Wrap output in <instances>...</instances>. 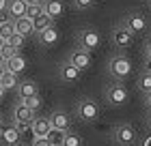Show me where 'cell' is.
Masks as SVG:
<instances>
[{
    "label": "cell",
    "instance_id": "6da1fadb",
    "mask_svg": "<svg viewBox=\"0 0 151 146\" xmlns=\"http://www.w3.org/2000/svg\"><path fill=\"white\" fill-rule=\"evenodd\" d=\"M108 75L112 80L125 82L129 75H132V62L125 54H114V56L108 60Z\"/></svg>",
    "mask_w": 151,
    "mask_h": 146
},
{
    "label": "cell",
    "instance_id": "7a4b0ae2",
    "mask_svg": "<svg viewBox=\"0 0 151 146\" xmlns=\"http://www.w3.org/2000/svg\"><path fill=\"white\" fill-rule=\"evenodd\" d=\"M104 99H106L108 105H112V108H121V105H125V103L129 101L127 86L123 84V82H119V80L110 82V84L106 86V90H104Z\"/></svg>",
    "mask_w": 151,
    "mask_h": 146
},
{
    "label": "cell",
    "instance_id": "3957f363",
    "mask_svg": "<svg viewBox=\"0 0 151 146\" xmlns=\"http://www.w3.org/2000/svg\"><path fill=\"white\" fill-rule=\"evenodd\" d=\"M76 116H78L82 122L97 120V116H99V103L95 99H91V97H82V99L76 103Z\"/></svg>",
    "mask_w": 151,
    "mask_h": 146
},
{
    "label": "cell",
    "instance_id": "277c9868",
    "mask_svg": "<svg viewBox=\"0 0 151 146\" xmlns=\"http://www.w3.org/2000/svg\"><path fill=\"white\" fill-rule=\"evenodd\" d=\"M101 43V34L97 30H93V28H82L78 32V47H82V50H88V52H93V50H97Z\"/></svg>",
    "mask_w": 151,
    "mask_h": 146
},
{
    "label": "cell",
    "instance_id": "5b68a950",
    "mask_svg": "<svg viewBox=\"0 0 151 146\" xmlns=\"http://www.w3.org/2000/svg\"><path fill=\"white\" fill-rule=\"evenodd\" d=\"M136 140H138V133H136V129L132 125L123 122L119 127H114V142L119 146H132V144H136Z\"/></svg>",
    "mask_w": 151,
    "mask_h": 146
},
{
    "label": "cell",
    "instance_id": "8992f818",
    "mask_svg": "<svg viewBox=\"0 0 151 146\" xmlns=\"http://www.w3.org/2000/svg\"><path fill=\"white\" fill-rule=\"evenodd\" d=\"M132 41H134V32L129 30L125 24H119V26L112 28V43H114V47L125 50V47L132 45Z\"/></svg>",
    "mask_w": 151,
    "mask_h": 146
},
{
    "label": "cell",
    "instance_id": "52a82bcc",
    "mask_svg": "<svg viewBox=\"0 0 151 146\" xmlns=\"http://www.w3.org/2000/svg\"><path fill=\"white\" fill-rule=\"evenodd\" d=\"M58 75H60V80H63L65 84H76V82L80 80L82 71H80L76 65H71V62L67 60V62H63V65L58 67Z\"/></svg>",
    "mask_w": 151,
    "mask_h": 146
},
{
    "label": "cell",
    "instance_id": "ba28073f",
    "mask_svg": "<svg viewBox=\"0 0 151 146\" xmlns=\"http://www.w3.org/2000/svg\"><path fill=\"white\" fill-rule=\"evenodd\" d=\"M50 122H52V129H60V131L71 129V116L65 110H54L50 114Z\"/></svg>",
    "mask_w": 151,
    "mask_h": 146
},
{
    "label": "cell",
    "instance_id": "9c48e42d",
    "mask_svg": "<svg viewBox=\"0 0 151 146\" xmlns=\"http://www.w3.org/2000/svg\"><path fill=\"white\" fill-rule=\"evenodd\" d=\"M67 60H69L71 65H76L80 71H86V69L91 67V52L78 47V50H73V52L69 54V58H67Z\"/></svg>",
    "mask_w": 151,
    "mask_h": 146
},
{
    "label": "cell",
    "instance_id": "30bf717a",
    "mask_svg": "<svg viewBox=\"0 0 151 146\" xmlns=\"http://www.w3.org/2000/svg\"><path fill=\"white\" fill-rule=\"evenodd\" d=\"M123 24H125L134 34H142L147 30V19H145L142 13H129V15L123 19Z\"/></svg>",
    "mask_w": 151,
    "mask_h": 146
},
{
    "label": "cell",
    "instance_id": "8fae6325",
    "mask_svg": "<svg viewBox=\"0 0 151 146\" xmlns=\"http://www.w3.org/2000/svg\"><path fill=\"white\" fill-rule=\"evenodd\" d=\"M37 118V112H32V110L26 105V103L19 99L15 105H13V122H17V120H26V122H32Z\"/></svg>",
    "mask_w": 151,
    "mask_h": 146
},
{
    "label": "cell",
    "instance_id": "7c38bea8",
    "mask_svg": "<svg viewBox=\"0 0 151 146\" xmlns=\"http://www.w3.org/2000/svg\"><path fill=\"white\" fill-rule=\"evenodd\" d=\"M50 131H52L50 116H37L32 120V133H35V137H47Z\"/></svg>",
    "mask_w": 151,
    "mask_h": 146
},
{
    "label": "cell",
    "instance_id": "4fadbf2b",
    "mask_svg": "<svg viewBox=\"0 0 151 146\" xmlns=\"http://www.w3.org/2000/svg\"><path fill=\"white\" fill-rule=\"evenodd\" d=\"M39 95V86H37V82H32V80H24V82H19V86H17V99H30V97H35Z\"/></svg>",
    "mask_w": 151,
    "mask_h": 146
},
{
    "label": "cell",
    "instance_id": "5bb4252c",
    "mask_svg": "<svg viewBox=\"0 0 151 146\" xmlns=\"http://www.w3.org/2000/svg\"><path fill=\"white\" fill-rule=\"evenodd\" d=\"M26 9H28V2H26V0H9V4H6V13H9V17H13V19L24 17Z\"/></svg>",
    "mask_w": 151,
    "mask_h": 146
},
{
    "label": "cell",
    "instance_id": "9a60e30c",
    "mask_svg": "<svg viewBox=\"0 0 151 146\" xmlns=\"http://www.w3.org/2000/svg\"><path fill=\"white\" fill-rule=\"evenodd\" d=\"M15 32L24 34V37H28V34H35V19L32 17H17L15 19Z\"/></svg>",
    "mask_w": 151,
    "mask_h": 146
},
{
    "label": "cell",
    "instance_id": "2e32d148",
    "mask_svg": "<svg viewBox=\"0 0 151 146\" xmlns=\"http://www.w3.org/2000/svg\"><path fill=\"white\" fill-rule=\"evenodd\" d=\"M4 67H6V71L22 73L24 69H26V58H24L19 52H17L15 56H11V58H6V60H4Z\"/></svg>",
    "mask_w": 151,
    "mask_h": 146
},
{
    "label": "cell",
    "instance_id": "e0dca14e",
    "mask_svg": "<svg viewBox=\"0 0 151 146\" xmlns=\"http://www.w3.org/2000/svg\"><path fill=\"white\" fill-rule=\"evenodd\" d=\"M19 137H22V131L15 127V122H13V125H6L4 135H2V142H4L6 146H17V144H19Z\"/></svg>",
    "mask_w": 151,
    "mask_h": 146
},
{
    "label": "cell",
    "instance_id": "ac0fdd59",
    "mask_svg": "<svg viewBox=\"0 0 151 146\" xmlns=\"http://www.w3.org/2000/svg\"><path fill=\"white\" fill-rule=\"evenodd\" d=\"M0 84L4 86V90H17V86H19V73L4 71L2 80H0Z\"/></svg>",
    "mask_w": 151,
    "mask_h": 146
},
{
    "label": "cell",
    "instance_id": "d6986e66",
    "mask_svg": "<svg viewBox=\"0 0 151 146\" xmlns=\"http://www.w3.org/2000/svg\"><path fill=\"white\" fill-rule=\"evenodd\" d=\"M13 34H15V19L13 17H6L0 22V37H2L4 41H9Z\"/></svg>",
    "mask_w": 151,
    "mask_h": 146
},
{
    "label": "cell",
    "instance_id": "ffe728a7",
    "mask_svg": "<svg viewBox=\"0 0 151 146\" xmlns=\"http://www.w3.org/2000/svg\"><path fill=\"white\" fill-rule=\"evenodd\" d=\"M136 88H138L142 95L151 93V71H142L138 78H136Z\"/></svg>",
    "mask_w": 151,
    "mask_h": 146
},
{
    "label": "cell",
    "instance_id": "44dd1931",
    "mask_svg": "<svg viewBox=\"0 0 151 146\" xmlns=\"http://www.w3.org/2000/svg\"><path fill=\"white\" fill-rule=\"evenodd\" d=\"M52 26H54V17H50L47 13H43V15L35 17V34H41L43 30L52 28Z\"/></svg>",
    "mask_w": 151,
    "mask_h": 146
},
{
    "label": "cell",
    "instance_id": "7402d4cb",
    "mask_svg": "<svg viewBox=\"0 0 151 146\" xmlns=\"http://www.w3.org/2000/svg\"><path fill=\"white\" fill-rule=\"evenodd\" d=\"M45 13L50 17H60L63 15V2L60 0H45Z\"/></svg>",
    "mask_w": 151,
    "mask_h": 146
},
{
    "label": "cell",
    "instance_id": "603a6c76",
    "mask_svg": "<svg viewBox=\"0 0 151 146\" xmlns=\"http://www.w3.org/2000/svg\"><path fill=\"white\" fill-rule=\"evenodd\" d=\"M37 37H39V41H41L43 45H54V43L58 41V30H56V28L52 26V28L43 30L41 34H37Z\"/></svg>",
    "mask_w": 151,
    "mask_h": 146
},
{
    "label": "cell",
    "instance_id": "cb8c5ba5",
    "mask_svg": "<svg viewBox=\"0 0 151 146\" xmlns=\"http://www.w3.org/2000/svg\"><path fill=\"white\" fill-rule=\"evenodd\" d=\"M65 133H67V131L52 129V131H50V135H47V140H50L52 146H63V144H65Z\"/></svg>",
    "mask_w": 151,
    "mask_h": 146
},
{
    "label": "cell",
    "instance_id": "d4e9b609",
    "mask_svg": "<svg viewBox=\"0 0 151 146\" xmlns=\"http://www.w3.org/2000/svg\"><path fill=\"white\" fill-rule=\"evenodd\" d=\"M45 13V4H28V9H26V17H39Z\"/></svg>",
    "mask_w": 151,
    "mask_h": 146
},
{
    "label": "cell",
    "instance_id": "484cf974",
    "mask_svg": "<svg viewBox=\"0 0 151 146\" xmlns=\"http://www.w3.org/2000/svg\"><path fill=\"white\" fill-rule=\"evenodd\" d=\"M63 146H82V137L69 129V131L65 133V144H63Z\"/></svg>",
    "mask_w": 151,
    "mask_h": 146
},
{
    "label": "cell",
    "instance_id": "4316f807",
    "mask_svg": "<svg viewBox=\"0 0 151 146\" xmlns=\"http://www.w3.org/2000/svg\"><path fill=\"white\" fill-rule=\"evenodd\" d=\"M24 41H26V37H24V34L15 32V34H13V37L9 39V43H11V45H13V47H15V50L19 52V50H22V45H24Z\"/></svg>",
    "mask_w": 151,
    "mask_h": 146
},
{
    "label": "cell",
    "instance_id": "83f0119b",
    "mask_svg": "<svg viewBox=\"0 0 151 146\" xmlns=\"http://www.w3.org/2000/svg\"><path fill=\"white\" fill-rule=\"evenodd\" d=\"M24 103L32 110V112H39V108H41V99H39V95L30 97V99H24Z\"/></svg>",
    "mask_w": 151,
    "mask_h": 146
},
{
    "label": "cell",
    "instance_id": "f1b7e54d",
    "mask_svg": "<svg viewBox=\"0 0 151 146\" xmlns=\"http://www.w3.org/2000/svg\"><path fill=\"white\" fill-rule=\"evenodd\" d=\"M93 4H95V0H73V6L80 11H88Z\"/></svg>",
    "mask_w": 151,
    "mask_h": 146
},
{
    "label": "cell",
    "instance_id": "f546056e",
    "mask_svg": "<svg viewBox=\"0 0 151 146\" xmlns=\"http://www.w3.org/2000/svg\"><path fill=\"white\" fill-rule=\"evenodd\" d=\"M2 54H4V58H11V56H15V54H17V50L9 43V41H6V43L2 45Z\"/></svg>",
    "mask_w": 151,
    "mask_h": 146
},
{
    "label": "cell",
    "instance_id": "4dcf8cb0",
    "mask_svg": "<svg viewBox=\"0 0 151 146\" xmlns=\"http://www.w3.org/2000/svg\"><path fill=\"white\" fill-rule=\"evenodd\" d=\"M15 127L22 131V133H26V131H32V122H26V120H17Z\"/></svg>",
    "mask_w": 151,
    "mask_h": 146
},
{
    "label": "cell",
    "instance_id": "1f68e13d",
    "mask_svg": "<svg viewBox=\"0 0 151 146\" xmlns=\"http://www.w3.org/2000/svg\"><path fill=\"white\" fill-rule=\"evenodd\" d=\"M30 146H52V144H50V140H47V137H35Z\"/></svg>",
    "mask_w": 151,
    "mask_h": 146
},
{
    "label": "cell",
    "instance_id": "d6a6232c",
    "mask_svg": "<svg viewBox=\"0 0 151 146\" xmlns=\"http://www.w3.org/2000/svg\"><path fill=\"white\" fill-rule=\"evenodd\" d=\"M145 56H147V58H151V34L145 39Z\"/></svg>",
    "mask_w": 151,
    "mask_h": 146
},
{
    "label": "cell",
    "instance_id": "836d02e7",
    "mask_svg": "<svg viewBox=\"0 0 151 146\" xmlns=\"http://www.w3.org/2000/svg\"><path fill=\"white\" fill-rule=\"evenodd\" d=\"M6 4H9V0H0V13L6 11Z\"/></svg>",
    "mask_w": 151,
    "mask_h": 146
},
{
    "label": "cell",
    "instance_id": "e575fe53",
    "mask_svg": "<svg viewBox=\"0 0 151 146\" xmlns=\"http://www.w3.org/2000/svg\"><path fill=\"white\" fill-rule=\"evenodd\" d=\"M28 4H45V0H26Z\"/></svg>",
    "mask_w": 151,
    "mask_h": 146
},
{
    "label": "cell",
    "instance_id": "d590c367",
    "mask_svg": "<svg viewBox=\"0 0 151 146\" xmlns=\"http://www.w3.org/2000/svg\"><path fill=\"white\" fill-rule=\"evenodd\" d=\"M4 129H6V125L2 122V125H0V142H2V135H4Z\"/></svg>",
    "mask_w": 151,
    "mask_h": 146
},
{
    "label": "cell",
    "instance_id": "8d00e7d4",
    "mask_svg": "<svg viewBox=\"0 0 151 146\" xmlns=\"http://www.w3.org/2000/svg\"><path fill=\"white\" fill-rule=\"evenodd\" d=\"M145 71H151V58H147V62H145Z\"/></svg>",
    "mask_w": 151,
    "mask_h": 146
},
{
    "label": "cell",
    "instance_id": "74e56055",
    "mask_svg": "<svg viewBox=\"0 0 151 146\" xmlns=\"http://www.w3.org/2000/svg\"><path fill=\"white\" fill-rule=\"evenodd\" d=\"M145 99H147V108L151 110V93H149V95H145Z\"/></svg>",
    "mask_w": 151,
    "mask_h": 146
},
{
    "label": "cell",
    "instance_id": "f35d334b",
    "mask_svg": "<svg viewBox=\"0 0 151 146\" xmlns=\"http://www.w3.org/2000/svg\"><path fill=\"white\" fill-rule=\"evenodd\" d=\"M147 127L151 129V110H149V114H147Z\"/></svg>",
    "mask_w": 151,
    "mask_h": 146
},
{
    "label": "cell",
    "instance_id": "ab89813d",
    "mask_svg": "<svg viewBox=\"0 0 151 146\" xmlns=\"http://www.w3.org/2000/svg\"><path fill=\"white\" fill-rule=\"evenodd\" d=\"M4 71H6V67H4V65H0V80H2V75H4Z\"/></svg>",
    "mask_w": 151,
    "mask_h": 146
},
{
    "label": "cell",
    "instance_id": "60d3db41",
    "mask_svg": "<svg viewBox=\"0 0 151 146\" xmlns=\"http://www.w3.org/2000/svg\"><path fill=\"white\" fill-rule=\"evenodd\" d=\"M4 60H6V58H4V54H2V50H0V65H4Z\"/></svg>",
    "mask_w": 151,
    "mask_h": 146
},
{
    "label": "cell",
    "instance_id": "b9f144b4",
    "mask_svg": "<svg viewBox=\"0 0 151 146\" xmlns=\"http://www.w3.org/2000/svg\"><path fill=\"white\" fill-rule=\"evenodd\" d=\"M4 93H6V90H4V86L0 84V99H2V97H4Z\"/></svg>",
    "mask_w": 151,
    "mask_h": 146
},
{
    "label": "cell",
    "instance_id": "7bdbcfd3",
    "mask_svg": "<svg viewBox=\"0 0 151 146\" xmlns=\"http://www.w3.org/2000/svg\"><path fill=\"white\" fill-rule=\"evenodd\" d=\"M142 146H151V135H149L147 140H145V144H142Z\"/></svg>",
    "mask_w": 151,
    "mask_h": 146
},
{
    "label": "cell",
    "instance_id": "ee69618b",
    "mask_svg": "<svg viewBox=\"0 0 151 146\" xmlns=\"http://www.w3.org/2000/svg\"><path fill=\"white\" fill-rule=\"evenodd\" d=\"M4 43H6V41H4L2 37H0V50H2V45H4Z\"/></svg>",
    "mask_w": 151,
    "mask_h": 146
},
{
    "label": "cell",
    "instance_id": "f6af8a7d",
    "mask_svg": "<svg viewBox=\"0 0 151 146\" xmlns=\"http://www.w3.org/2000/svg\"><path fill=\"white\" fill-rule=\"evenodd\" d=\"M2 122H4V120H2V114H0V125H2Z\"/></svg>",
    "mask_w": 151,
    "mask_h": 146
},
{
    "label": "cell",
    "instance_id": "bcb514c9",
    "mask_svg": "<svg viewBox=\"0 0 151 146\" xmlns=\"http://www.w3.org/2000/svg\"><path fill=\"white\" fill-rule=\"evenodd\" d=\"M0 22H2V19H0Z\"/></svg>",
    "mask_w": 151,
    "mask_h": 146
}]
</instances>
